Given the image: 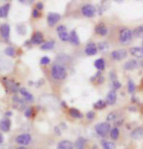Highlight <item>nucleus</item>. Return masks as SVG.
<instances>
[{"instance_id": "f257e3e1", "label": "nucleus", "mask_w": 143, "mask_h": 149, "mask_svg": "<svg viewBox=\"0 0 143 149\" xmlns=\"http://www.w3.org/2000/svg\"><path fill=\"white\" fill-rule=\"evenodd\" d=\"M51 74L55 79L56 80H62L64 79L67 76V72L66 69L61 64H55L52 67V70H51Z\"/></svg>"}, {"instance_id": "f03ea898", "label": "nucleus", "mask_w": 143, "mask_h": 149, "mask_svg": "<svg viewBox=\"0 0 143 149\" xmlns=\"http://www.w3.org/2000/svg\"><path fill=\"white\" fill-rule=\"evenodd\" d=\"M133 33L129 28H122L119 33V41L122 45H129L132 42Z\"/></svg>"}, {"instance_id": "7ed1b4c3", "label": "nucleus", "mask_w": 143, "mask_h": 149, "mask_svg": "<svg viewBox=\"0 0 143 149\" xmlns=\"http://www.w3.org/2000/svg\"><path fill=\"white\" fill-rule=\"evenodd\" d=\"M110 129H111V126H110V124L107 123V122H101V123L97 124L94 127L95 132H97V135L100 136H107V134L111 131Z\"/></svg>"}, {"instance_id": "20e7f679", "label": "nucleus", "mask_w": 143, "mask_h": 149, "mask_svg": "<svg viewBox=\"0 0 143 149\" xmlns=\"http://www.w3.org/2000/svg\"><path fill=\"white\" fill-rule=\"evenodd\" d=\"M3 81H4L6 89H7L9 92L15 93V94H16L17 92H20V84L15 81L14 79H6V77H4V79H3Z\"/></svg>"}, {"instance_id": "39448f33", "label": "nucleus", "mask_w": 143, "mask_h": 149, "mask_svg": "<svg viewBox=\"0 0 143 149\" xmlns=\"http://www.w3.org/2000/svg\"><path fill=\"white\" fill-rule=\"evenodd\" d=\"M31 141H32L31 136L29 135V134H27V133L22 134V135L18 136L17 138H16V142H17L18 144L22 145V146L28 145L31 142Z\"/></svg>"}, {"instance_id": "423d86ee", "label": "nucleus", "mask_w": 143, "mask_h": 149, "mask_svg": "<svg viewBox=\"0 0 143 149\" xmlns=\"http://www.w3.org/2000/svg\"><path fill=\"white\" fill-rule=\"evenodd\" d=\"M82 14L84 15L85 17H94L97 14V9H95L94 6L91 5V4H86L82 7L81 9Z\"/></svg>"}, {"instance_id": "0eeeda50", "label": "nucleus", "mask_w": 143, "mask_h": 149, "mask_svg": "<svg viewBox=\"0 0 143 149\" xmlns=\"http://www.w3.org/2000/svg\"><path fill=\"white\" fill-rule=\"evenodd\" d=\"M56 32H58V38L61 39L62 42H68V41H69V33L67 32L66 26L58 25V28H56Z\"/></svg>"}, {"instance_id": "6e6552de", "label": "nucleus", "mask_w": 143, "mask_h": 149, "mask_svg": "<svg viewBox=\"0 0 143 149\" xmlns=\"http://www.w3.org/2000/svg\"><path fill=\"white\" fill-rule=\"evenodd\" d=\"M13 101V108L18 109V111H23V109H26L25 108V100H22L18 95H14L12 98Z\"/></svg>"}, {"instance_id": "1a4fd4ad", "label": "nucleus", "mask_w": 143, "mask_h": 149, "mask_svg": "<svg viewBox=\"0 0 143 149\" xmlns=\"http://www.w3.org/2000/svg\"><path fill=\"white\" fill-rule=\"evenodd\" d=\"M128 56V52L126 49H116L111 53V57L116 61H121Z\"/></svg>"}, {"instance_id": "9d476101", "label": "nucleus", "mask_w": 143, "mask_h": 149, "mask_svg": "<svg viewBox=\"0 0 143 149\" xmlns=\"http://www.w3.org/2000/svg\"><path fill=\"white\" fill-rule=\"evenodd\" d=\"M61 19V16L58 13H49L47 16V22L49 26H54L56 24L59 19Z\"/></svg>"}, {"instance_id": "9b49d317", "label": "nucleus", "mask_w": 143, "mask_h": 149, "mask_svg": "<svg viewBox=\"0 0 143 149\" xmlns=\"http://www.w3.org/2000/svg\"><path fill=\"white\" fill-rule=\"evenodd\" d=\"M30 42L32 45H43L44 44V37L43 34L39 31L34 32V34L32 35V37L30 39Z\"/></svg>"}, {"instance_id": "f8f14e48", "label": "nucleus", "mask_w": 143, "mask_h": 149, "mask_svg": "<svg viewBox=\"0 0 143 149\" xmlns=\"http://www.w3.org/2000/svg\"><path fill=\"white\" fill-rule=\"evenodd\" d=\"M11 125H12V122H11V119L9 117H4L0 120V130L2 132H9L11 129Z\"/></svg>"}, {"instance_id": "ddd939ff", "label": "nucleus", "mask_w": 143, "mask_h": 149, "mask_svg": "<svg viewBox=\"0 0 143 149\" xmlns=\"http://www.w3.org/2000/svg\"><path fill=\"white\" fill-rule=\"evenodd\" d=\"M0 35L4 40H8L10 37V25L7 23H3L0 25Z\"/></svg>"}, {"instance_id": "4468645a", "label": "nucleus", "mask_w": 143, "mask_h": 149, "mask_svg": "<svg viewBox=\"0 0 143 149\" xmlns=\"http://www.w3.org/2000/svg\"><path fill=\"white\" fill-rule=\"evenodd\" d=\"M97 50H98L97 47L95 46V44H94V43H89L85 47V53L88 56L95 55L97 53Z\"/></svg>"}, {"instance_id": "2eb2a0df", "label": "nucleus", "mask_w": 143, "mask_h": 149, "mask_svg": "<svg viewBox=\"0 0 143 149\" xmlns=\"http://www.w3.org/2000/svg\"><path fill=\"white\" fill-rule=\"evenodd\" d=\"M116 101H117V93H116L115 90H110L107 94L106 97V103L107 105L113 106L116 104Z\"/></svg>"}, {"instance_id": "dca6fc26", "label": "nucleus", "mask_w": 143, "mask_h": 149, "mask_svg": "<svg viewBox=\"0 0 143 149\" xmlns=\"http://www.w3.org/2000/svg\"><path fill=\"white\" fill-rule=\"evenodd\" d=\"M130 138L132 139H135V141H140V139H143V128L142 127L135 128L132 132V134H130Z\"/></svg>"}, {"instance_id": "f3484780", "label": "nucleus", "mask_w": 143, "mask_h": 149, "mask_svg": "<svg viewBox=\"0 0 143 149\" xmlns=\"http://www.w3.org/2000/svg\"><path fill=\"white\" fill-rule=\"evenodd\" d=\"M95 33L98 34L99 36H106L107 33H108V29L105 26L104 23H98V24L95 26Z\"/></svg>"}, {"instance_id": "a211bd4d", "label": "nucleus", "mask_w": 143, "mask_h": 149, "mask_svg": "<svg viewBox=\"0 0 143 149\" xmlns=\"http://www.w3.org/2000/svg\"><path fill=\"white\" fill-rule=\"evenodd\" d=\"M20 93L23 98H25V100L27 101V102H33V101H34L33 95H32L29 91H27V89H26V88L22 87L20 89Z\"/></svg>"}, {"instance_id": "6ab92c4d", "label": "nucleus", "mask_w": 143, "mask_h": 149, "mask_svg": "<svg viewBox=\"0 0 143 149\" xmlns=\"http://www.w3.org/2000/svg\"><path fill=\"white\" fill-rule=\"evenodd\" d=\"M56 149H74V144L67 139H63L58 143Z\"/></svg>"}, {"instance_id": "aec40b11", "label": "nucleus", "mask_w": 143, "mask_h": 149, "mask_svg": "<svg viewBox=\"0 0 143 149\" xmlns=\"http://www.w3.org/2000/svg\"><path fill=\"white\" fill-rule=\"evenodd\" d=\"M138 67V62L135 59H130L129 61H127L124 65V69L128 71L135 70Z\"/></svg>"}, {"instance_id": "412c9836", "label": "nucleus", "mask_w": 143, "mask_h": 149, "mask_svg": "<svg viewBox=\"0 0 143 149\" xmlns=\"http://www.w3.org/2000/svg\"><path fill=\"white\" fill-rule=\"evenodd\" d=\"M69 42L73 46H79L80 45V39L75 30H72L69 33Z\"/></svg>"}, {"instance_id": "4be33fe9", "label": "nucleus", "mask_w": 143, "mask_h": 149, "mask_svg": "<svg viewBox=\"0 0 143 149\" xmlns=\"http://www.w3.org/2000/svg\"><path fill=\"white\" fill-rule=\"evenodd\" d=\"M86 144H87V139L83 138V136H80V138L76 139L74 146H75L76 149H85Z\"/></svg>"}, {"instance_id": "5701e85b", "label": "nucleus", "mask_w": 143, "mask_h": 149, "mask_svg": "<svg viewBox=\"0 0 143 149\" xmlns=\"http://www.w3.org/2000/svg\"><path fill=\"white\" fill-rule=\"evenodd\" d=\"M9 11H10V4H9V3L1 6V7H0V19H5V17H7Z\"/></svg>"}, {"instance_id": "b1692460", "label": "nucleus", "mask_w": 143, "mask_h": 149, "mask_svg": "<svg viewBox=\"0 0 143 149\" xmlns=\"http://www.w3.org/2000/svg\"><path fill=\"white\" fill-rule=\"evenodd\" d=\"M130 53H132V56H135V57H137V58H141V57H143V50H142V47H132V49H130Z\"/></svg>"}, {"instance_id": "393cba45", "label": "nucleus", "mask_w": 143, "mask_h": 149, "mask_svg": "<svg viewBox=\"0 0 143 149\" xmlns=\"http://www.w3.org/2000/svg\"><path fill=\"white\" fill-rule=\"evenodd\" d=\"M94 67L98 71H102L105 69V60L102 58H98L94 61Z\"/></svg>"}, {"instance_id": "a878e982", "label": "nucleus", "mask_w": 143, "mask_h": 149, "mask_svg": "<svg viewBox=\"0 0 143 149\" xmlns=\"http://www.w3.org/2000/svg\"><path fill=\"white\" fill-rule=\"evenodd\" d=\"M55 41L54 40H51V41H48L45 42L42 46H41V49L42 50H50V49H53L54 47H55Z\"/></svg>"}, {"instance_id": "bb28decb", "label": "nucleus", "mask_w": 143, "mask_h": 149, "mask_svg": "<svg viewBox=\"0 0 143 149\" xmlns=\"http://www.w3.org/2000/svg\"><path fill=\"white\" fill-rule=\"evenodd\" d=\"M69 114L72 116L73 118H77V119L83 118V114L80 112V111H78L77 109H74V108L69 109Z\"/></svg>"}, {"instance_id": "cd10ccee", "label": "nucleus", "mask_w": 143, "mask_h": 149, "mask_svg": "<svg viewBox=\"0 0 143 149\" xmlns=\"http://www.w3.org/2000/svg\"><path fill=\"white\" fill-rule=\"evenodd\" d=\"M93 106H94V108L95 109H104L107 106V103H106V101L98 100L97 102H95Z\"/></svg>"}, {"instance_id": "c85d7f7f", "label": "nucleus", "mask_w": 143, "mask_h": 149, "mask_svg": "<svg viewBox=\"0 0 143 149\" xmlns=\"http://www.w3.org/2000/svg\"><path fill=\"white\" fill-rule=\"evenodd\" d=\"M133 33V36L136 37V38H143V25H140L138 26V27H136L135 30L132 31Z\"/></svg>"}, {"instance_id": "c756f323", "label": "nucleus", "mask_w": 143, "mask_h": 149, "mask_svg": "<svg viewBox=\"0 0 143 149\" xmlns=\"http://www.w3.org/2000/svg\"><path fill=\"white\" fill-rule=\"evenodd\" d=\"M103 149H116V145L114 142L112 141H101Z\"/></svg>"}, {"instance_id": "7c9ffc66", "label": "nucleus", "mask_w": 143, "mask_h": 149, "mask_svg": "<svg viewBox=\"0 0 143 149\" xmlns=\"http://www.w3.org/2000/svg\"><path fill=\"white\" fill-rule=\"evenodd\" d=\"M97 49H99L100 52H107V50L109 49V45H108L107 42H100V43L98 44Z\"/></svg>"}, {"instance_id": "2f4dec72", "label": "nucleus", "mask_w": 143, "mask_h": 149, "mask_svg": "<svg viewBox=\"0 0 143 149\" xmlns=\"http://www.w3.org/2000/svg\"><path fill=\"white\" fill-rule=\"evenodd\" d=\"M119 135H120V131H119L117 127L113 128V129H111V131H110V136H111V139H117L119 138Z\"/></svg>"}, {"instance_id": "473e14b6", "label": "nucleus", "mask_w": 143, "mask_h": 149, "mask_svg": "<svg viewBox=\"0 0 143 149\" xmlns=\"http://www.w3.org/2000/svg\"><path fill=\"white\" fill-rule=\"evenodd\" d=\"M128 91H129L130 94L135 93V83L130 79H129V81H128Z\"/></svg>"}, {"instance_id": "72a5a7b5", "label": "nucleus", "mask_w": 143, "mask_h": 149, "mask_svg": "<svg viewBox=\"0 0 143 149\" xmlns=\"http://www.w3.org/2000/svg\"><path fill=\"white\" fill-rule=\"evenodd\" d=\"M17 31L20 35H25L27 29H26V26L25 24H19L17 26Z\"/></svg>"}, {"instance_id": "f704fd0d", "label": "nucleus", "mask_w": 143, "mask_h": 149, "mask_svg": "<svg viewBox=\"0 0 143 149\" xmlns=\"http://www.w3.org/2000/svg\"><path fill=\"white\" fill-rule=\"evenodd\" d=\"M119 117H118V113L115 111L110 112L108 115H107V121H116Z\"/></svg>"}, {"instance_id": "c9c22d12", "label": "nucleus", "mask_w": 143, "mask_h": 149, "mask_svg": "<svg viewBox=\"0 0 143 149\" xmlns=\"http://www.w3.org/2000/svg\"><path fill=\"white\" fill-rule=\"evenodd\" d=\"M33 111L34 109L32 107H29V108H26L25 111V116L26 118H30L32 115H33Z\"/></svg>"}, {"instance_id": "e433bc0d", "label": "nucleus", "mask_w": 143, "mask_h": 149, "mask_svg": "<svg viewBox=\"0 0 143 149\" xmlns=\"http://www.w3.org/2000/svg\"><path fill=\"white\" fill-rule=\"evenodd\" d=\"M5 54L8 55V56H11V57H13V56H15V49L12 47H6V49L4 50Z\"/></svg>"}, {"instance_id": "4c0bfd02", "label": "nucleus", "mask_w": 143, "mask_h": 149, "mask_svg": "<svg viewBox=\"0 0 143 149\" xmlns=\"http://www.w3.org/2000/svg\"><path fill=\"white\" fill-rule=\"evenodd\" d=\"M50 62H51V59L48 57V56H43L40 60V64L42 65V66H45V65L50 64Z\"/></svg>"}, {"instance_id": "58836bf2", "label": "nucleus", "mask_w": 143, "mask_h": 149, "mask_svg": "<svg viewBox=\"0 0 143 149\" xmlns=\"http://www.w3.org/2000/svg\"><path fill=\"white\" fill-rule=\"evenodd\" d=\"M121 86H122L121 82L119 81L118 79L112 82V87H113V90H115V91H116V90H118V89H120V88H121Z\"/></svg>"}, {"instance_id": "ea45409f", "label": "nucleus", "mask_w": 143, "mask_h": 149, "mask_svg": "<svg viewBox=\"0 0 143 149\" xmlns=\"http://www.w3.org/2000/svg\"><path fill=\"white\" fill-rule=\"evenodd\" d=\"M32 17H33L34 19H38V17H41L40 11H38L36 8H34L33 10H32Z\"/></svg>"}, {"instance_id": "a19ab883", "label": "nucleus", "mask_w": 143, "mask_h": 149, "mask_svg": "<svg viewBox=\"0 0 143 149\" xmlns=\"http://www.w3.org/2000/svg\"><path fill=\"white\" fill-rule=\"evenodd\" d=\"M86 116H87V118L89 119V120H93V119L94 118V116H95V113H94V111H89Z\"/></svg>"}, {"instance_id": "79ce46f5", "label": "nucleus", "mask_w": 143, "mask_h": 149, "mask_svg": "<svg viewBox=\"0 0 143 149\" xmlns=\"http://www.w3.org/2000/svg\"><path fill=\"white\" fill-rule=\"evenodd\" d=\"M110 80H111L112 82L115 81V80H117V76H116V74L114 72L110 73Z\"/></svg>"}, {"instance_id": "37998d69", "label": "nucleus", "mask_w": 143, "mask_h": 149, "mask_svg": "<svg viewBox=\"0 0 143 149\" xmlns=\"http://www.w3.org/2000/svg\"><path fill=\"white\" fill-rule=\"evenodd\" d=\"M36 9H37L38 11H42L43 9H44L43 3H42V2H38L37 4H36Z\"/></svg>"}, {"instance_id": "c03bdc74", "label": "nucleus", "mask_w": 143, "mask_h": 149, "mask_svg": "<svg viewBox=\"0 0 143 149\" xmlns=\"http://www.w3.org/2000/svg\"><path fill=\"white\" fill-rule=\"evenodd\" d=\"M97 82L98 83V84H101L102 82H104V77L100 76L99 77H98V79L97 80Z\"/></svg>"}, {"instance_id": "a18cd8bd", "label": "nucleus", "mask_w": 143, "mask_h": 149, "mask_svg": "<svg viewBox=\"0 0 143 149\" xmlns=\"http://www.w3.org/2000/svg\"><path fill=\"white\" fill-rule=\"evenodd\" d=\"M55 132H56V134L58 136H61V130H59V127L58 126H56V128H55Z\"/></svg>"}, {"instance_id": "49530a36", "label": "nucleus", "mask_w": 143, "mask_h": 149, "mask_svg": "<svg viewBox=\"0 0 143 149\" xmlns=\"http://www.w3.org/2000/svg\"><path fill=\"white\" fill-rule=\"evenodd\" d=\"M3 142H4V136L1 133H0V144H2Z\"/></svg>"}, {"instance_id": "de8ad7c7", "label": "nucleus", "mask_w": 143, "mask_h": 149, "mask_svg": "<svg viewBox=\"0 0 143 149\" xmlns=\"http://www.w3.org/2000/svg\"><path fill=\"white\" fill-rule=\"evenodd\" d=\"M5 115H6V117H7V116H11V115H12V112H11V111L6 112V113H5Z\"/></svg>"}, {"instance_id": "09e8293b", "label": "nucleus", "mask_w": 143, "mask_h": 149, "mask_svg": "<svg viewBox=\"0 0 143 149\" xmlns=\"http://www.w3.org/2000/svg\"><path fill=\"white\" fill-rule=\"evenodd\" d=\"M91 149H98V147L97 146V145H94V146H93V147H92Z\"/></svg>"}, {"instance_id": "8fccbe9b", "label": "nucleus", "mask_w": 143, "mask_h": 149, "mask_svg": "<svg viewBox=\"0 0 143 149\" xmlns=\"http://www.w3.org/2000/svg\"><path fill=\"white\" fill-rule=\"evenodd\" d=\"M17 149H27V148H25V147H23V146H20V147H18Z\"/></svg>"}, {"instance_id": "3c124183", "label": "nucleus", "mask_w": 143, "mask_h": 149, "mask_svg": "<svg viewBox=\"0 0 143 149\" xmlns=\"http://www.w3.org/2000/svg\"><path fill=\"white\" fill-rule=\"evenodd\" d=\"M61 105L63 107H66V104H65V102H61Z\"/></svg>"}, {"instance_id": "603ef678", "label": "nucleus", "mask_w": 143, "mask_h": 149, "mask_svg": "<svg viewBox=\"0 0 143 149\" xmlns=\"http://www.w3.org/2000/svg\"><path fill=\"white\" fill-rule=\"evenodd\" d=\"M142 47V50H143V43H142V47Z\"/></svg>"}, {"instance_id": "864d4df0", "label": "nucleus", "mask_w": 143, "mask_h": 149, "mask_svg": "<svg viewBox=\"0 0 143 149\" xmlns=\"http://www.w3.org/2000/svg\"><path fill=\"white\" fill-rule=\"evenodd\" d=\"M141 64H142V67H143V61H142V63H141Z\"/></svg>"}]
</instances>
